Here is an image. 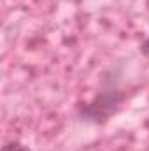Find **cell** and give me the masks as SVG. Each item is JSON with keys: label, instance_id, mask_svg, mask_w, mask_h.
<instances>
[{"label": "cell", "instance_id": "1", "mask_svg": "<svg viewBox=\"0 0 149 151\" xmlns=\"http://www.w3.org/2000/svg\"><path fill=\"white\" fill-rule=\"evenodd\" d=\"M123 99H125L123 91H119L116 86L105 88L100 93H97L90 102L81 104L77 107V116L82 121H88L93 125H102V123L109 121L119 111Z\"/></svg>", "mask_w": 149, "mask_h": 151}, {"label": "cell", "instance_id": "2", "mask_svg": "<svg viewBox=\"0 0 149 151\" xmlns=\"http://www.w3.org/2000/svg\"><path fill=\"white\" fill-rule=\"evenodd\" d=\"M0 151H34V150L30 146L19 142V141H7V142H4Z\"/></svg>", "mask_w": 149, "mask_h": 151}, {"label": "cell", "instance_id": "3", "mask_svg": "<svg viewBox=\"0 0 149 151\" xmlns=\"http://www.w3.org/2000/svg\"><path fill=\"white\" fill-rule=\"evenodd\" d=\"M140 53H142L144 56H149V37L140 44Z\"/></svg>", "mask_w": 149, "mask_h": 151}]
</instances>
